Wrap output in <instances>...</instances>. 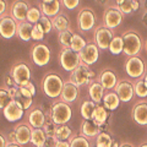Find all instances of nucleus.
Wrapping results in <instances>:
<instances>
[{
    "instance_id": "nucleus-1",
    "label": "nucleus",
    "mask_w": 147,
    "mask_h": 147,
    "mask_svg": "<svg viewBox=\"0 0 147 147\" xmlns=\"http://www.w3.org/2000/svg\"><path fill=\"white\" fill-rule=\"evenodd\" d=\"M64 80L63 77L55 71H48L43 76L42 82H40V90L47 97L52 99H58L60 97L63 91Z\"/></svg>"
},
{
    "instance_id": "nucleus-2",
    "label": "nucleus",
    "mask_w": 147,
    "mask_h": 147,
    "mask_svg": "<svg viewBox=\"0 0 147 147\" xmlns=\"http://www.w3.org/2000/svg\"><path fill=\"white\" fill-rule=\"evenodd\" d=\"M72 118V108L71 105L64 102L61 99H55L50 105L49 109V119L57 124V125H63L67 124Z\"/></svg>"
},
{
    "instance_id": "nucleus-3",
    "label": "nucleus",
    "mask_w": 147,
    "mask_h": 147,
    "mask_svg": "<svg viewBox=\"0 0 147 147\" xmlns=\"http://www.w3.org/2000/svg\"><path fill=\"white\" fill-rule=\"evenodd\" d=\"M124 40V50L123 53L126 57H132V55H139L142 49H144V42H142L141 36L139 32L135 30H127L123 33Z\"/></svg>"
},
{
    "instance_id": "nucleus-4",
    "label": "nucleus",
    "mask_w": 147,
    "mask_h": 147,
    "mask_svg": "<svg viewBox=\"0 0 147 147\" xmlns=\"http://www.w3.org/2000/svg\"><path fill=\"white\" fill-rule=\"evenodd\" d=\"M9 74L12 76V79L17 86H26L31 81L32 70L27 61L17 60L11 65Z\"/></svg>"
},
{
    "instance_id": "nucleus-5",
    "label": "nucleus",
    "mask_w": 147,
    "mask_h": 147,
    "mask_svg": "<svg viewBox=\"0 0 147 147\" xmlns=\"http://www.w3.org/2000/svg\"><path fill=\"white\" fill-rule=\"evenodd\" d=\"M69 80L80 88V87H85L87 85H90L94 80V72L90 69V65L81 63L75 70L70 72Z\"/></svg>"
},
{
    "instance_id": "nucleus-6",
    "label": "nucleus",
    "mask_w": 147,
    "mask_h": 147,
    "mask_svg": "<svg viewBox=\"0 0 147 147\" xmlns=\"http://www.w3.org/2000/svg\"><path fill=\"white\" fill-rule=\"evenodd\" d=\"M30 58L31 61L37 66H45L50 63L52 59V52L50 48L45 43L38 42L32 45L30 50Z\"/></svg>"
},
{
    "instance_id": "nucleus-7",
    "label": "nucleus",
    "mask_w": 147,
    "mask_h": 147,
    "mask_svg": "<svg viewBox=\"0 0 147 147\" xmlns=\"http://www.w3.org/2000/svg\"><path fill=\"white\" fill-rule=\"evenodd\" d=\"M48 112H44L42 105H32V107L30 109H27L26 113H25L26 123L33 129L34 127H43L45 121L49 119Z\"/></svg>"
},
{
    "instance_id": "nucleus-8",
    "label": "nucleus",
    "mask_w": 147,
    "mask_h": 147,
    "mask_svg": "<svg viewBox=\"0 0 147 147\" xmlns=\"http://www.w3.org/2000/svg\"><path fill=\"white\" fill-rule=\"evenodd\" d=\"M59 64L66 72H71L81 64L80 55L71 48H61L59 52Z\"/></svg>"
},
{
    "instance_id": "nucleus-9",
    "label": "nucleus",
    "mask_w": 147,
    "mask_h": 147,
    "mask_svg": "<svg viewBox=\"0 0 147 147\" xmlns=\"http://www.w3.org/2000/svg\"><path fill=\"white\" fill-rule=\"evenodd\" d=\"M77 28L81 32H90L96 27V13L91 7H82L77 13Z\"/></svg>"
},
{
    "instance_id": "nucleus-10",
    "label": "nucleus",
    "mask_w": 147,
    "mask_h": 147,
    "mask_svg": "<svg viewBox=\"0 0 147 147\" xmlns=\"http://www.w3.org/2000/svg\"><path fill=\"white\" fill-rule=\"evenodd\" d=\"M125 72L130 79H141L145 75V63L139 55L129 57L125 61Z\"/></svg>"
},
{
    "instance_id": "nucleus-11",
    "label": "nucleus",
    "mask_w": 147,
    "mask_h": 147,
    "mask_svg": "<svg viewBox=\"0 0 147 147\" xmlns=\"http://www.w3.org/2000/svg\"><path fill=\"white\" fill-rule=\"evenodd\" d=\"M123 18H124V13L115 5L107 6L103 13V25L110 30H115L120 26Z\"/></svg>"
},
{
    "instance_id": "nucleus-12",
    "label": "nucleus",
    "mask_w": 147,
    "mask_h": 147,
    "mask_svg": "<svg viewBox=\"0 0 147 147\" xmlns=\"http://www.w3.org/2000/svg\"><path fill=\"white\" fill-rule=\"evenodd\" d=\"M113 37H114L113 30L105 27L104 25H100V26L94 28L93 42L98 45L99 49L107 50V49H109V44H110V42H112Z\"/></svg>"
},
{
    "instance_id": "nucleus-13",
    "label": "nucleus",
    "mask_w": 147,
    "mask_h": 147,
    "mask_svg": "<svg viewBox=\"0 0 147 147\" xmlns=\"http://www.w3.org/2000/svg\"><path fill=\"white\" fill-rule=\"evenodd\" d=\"M17 32V21L10 13L0 16V37L4 39H11L16 36Z\"/></svg>"
},
{
    "instance_id": "nucleus-14",
    "label": "nucleus",
    "mask_w": 147,
    "mask_h": 147,
    "mask_svg": "<svg viewBox=\"0 0 147 147\" xmlns=\"http://www.w3.org/2000/svg\"><path fill=\"white\" fill-rule=\"evenodd\" d=\"M31 7L30 0H12L9 7V13L15 18L17 22L26 21L27 12H28Z\"/></svg>"
},
{
    "instance_id": "nucleus-15",
    "label": "nucleus",
    "mask_w": 147,
    "mask_h": 147,
    "mask_svg": "<svg viewBox=\"0 0 147 147\" xmlns=\"http://www.w3.org/2000/svg\"><path fill=\"white\" fill-rule=\"evenodd\" d=\"M26 110L22 108V105L15 99H11L5 108L3 109V115L9 123H17L20 121L25 115Z\"/></svg>"
},
{
    "instance_id": "nucleus-16",
    "label": "nucleus",
    "mask_w": 147,
    "mask_h": 147,
    "mask_svg": "<svg viewBox=\"0 0 147 147\" xmlns=\"http://www.w3.org/2000/svg\"><path fill=\"white\" fill-rule=\"evenodd\" d=\"M79 55L81 63H85L87 65H93L99 58V48L94 42H87L86 47L79 53Z\"/></svg>"
},
{
    "instance_id": "nucleus-17",
    "label": "nucleus",
    "mask_w": 147,
    "mask_h": 147,
    "mask_svg": "<svg viewBox=\"0 0 147 147\" xmlns=\"http://www.w3.org/2000/svg\"><path fill=\"white\" fill-rule=\"evenodd\" d=\"M114 91L117 92V94L119 96V98H120V100L123 103H129L130 100H132L134 94H135L134 84H131V82L127 81V80L118 81Z\"/></svg>"
},
{
    "instance_id": "nucleus-18",
    "label": "nucleus",
    "mask_w": 147,
    "mask_h": 147,
    "mask_svg": "<svg viewBox=\"0 0 147 147\" xmlns=\"http://www.w3.org/2000/svg\"><path fill=\"white\" fill-rule=\"evenodd\" d=\"M79 93H80L79 87H77L75 84H72L70 80H67V81H64L63 91L60 93L59 99H61V100H64V102L71 104L79 98Z\"/></svg>"
},
{
    "instance_id": "nucleus-19",
    "label": "nucleus",
    "mask_w": 147,
    "mask_h": 147,
    "mask_svg": "<svg viewBox=\"0 0 147 147\" xmlns=\"http://www.w3.org/2000/svg\"><path fill=\"white\" fill-rule=\"evenodd\" d=\"M13 131H15V136H16V142L21 146L27 145L28 142H31V132H32V127L25 123H17L15 127H13Z\"/></svg>"
},
{
    "instance_id": "nucleus-20",
    "label": "nucleus",
    "mask_w": 147,
    "mask_h": 147,
    "mask_svg": "<svg viewBox=\"0 0 147 147\" xmlns=\"http://www.w3.org/2000/svg\"><path fill=\"white\" fill-rule=\"evenodd\" d=\"M33 97L34 96L32 94L25 86H18V90L15 93V96L12 97V99L17 100V102L22 105V108L27 110L33 105Z\"/></svg>"
},
{
    "instance_id": "nucleus-21",
    "label": "nucleus",
    "mask_w": 147,
    "mask_h": 147,
    "mask_svg": "<svg viewBox=\"0 0 147 147\" xmlns=\"http://www.w3.org/2000/svg\"><path fill=\"white\" fill-rule=\"evenodd\" d=\"M98 81L102 84V86L105 90L112 91L115 88V86L118 84V77L115 75V72L113 70H109V69H105L102 72L99 74L98 76Z\"/></svg>"
},
{
    "instance_id": "nucleus-22",
    "label": "nucleus",
    "mask_w": 147,
    "mask_h": 147,
    "mask_svg": "<svg viewBox=\"0 0 147 147\" xmlns=\"http://www.w3.org/2000/svg\"><path fill=\"white\" fill-rule=\"evenodd\" d=\"M80 134L86 136L87 139H96L97 135L99 134V126L94 120H86L84 119V121L80 125Z\"/></svg>"
},
{
    "instance_id": "nucleus-23",
    "label": "nucleus",
    "mask_w": 147,
    "mask_h": 147,
    "mask_svg": "<svg viewBox=\"0 0 147 147\" xmlns=\"http://www.w3.org/2000/svg\"><path fill=\"white\" fill-rule=\"evenodd\" d=\"M38 6L40 9L43 15L48 16V17H54L55 15H58L59 12L61 11V4L60 0H53V1L45 3V1H40L38 4Z\"/></svg>"
},
{
    "instance_id": "nucleus-24",
    "label": "nucleus",
    "mask_w": 147,
    "mask_h": 147,
    "mask_svg": "<svg viewBox=\"0 0 147 147\" xmlns=\"http://www.w3.org/2000/svg\"><path fill=\"white\" fill-rule=\"evenodd\" d=\"M105 93V88L102 86V84L97 80V81H92L90 86H88V96H90V99H92L94 103H102V99H103V96Z\"/></svg>"
},
{
    "instance_id": "nucleus-25",
    "label": "nucleus",
    "mask_w": 147,
    "mask_h": 147,
    "mask_svg": "<svg viewBox=\"0 0 147 147\" xmlns=\"http://www.w3.org/2000/svg\"><path fill=\"white\" fill-rule=\"evenodd\" d=\"M132 119L139 125H147V103H136L132 108Z\"/></svg>"
},
{
    "instance_id": "nucleus-26",
    "label": "nucleus",
    "mask_w": 147,
    "mask_h": 147,
    "mask_svg": "<svg viewBox=\"0 0 147 147\" xmlns=\"http://www.w3.org/2000/svg\"><path fill=\"white\" fill-rule=\"evenodd\" d=\"M32 28H33V24H31L27 20L17 22L16 37L24 42H30L32 39Z\"/></svg>"
},
{
    "instance_id": "nucleus-27",
    "label": "nucleus",
    "mask_w": 147,
    "mask_h": 147,
    "mask_svg": "<svg viewBox=\"0 0 147 147\" xmlns=\"http://www.w3.org/2000/svg\"><path fill=\"white\" fill-rule=\"evenodd\" d=\"M52 24H53V28L57 32H61L71 28L70 26V20L67 17V13L60 11L58 15H55L54 17H52Z\"/></svg>"
},
{
    "instance_id": "nucleus-28",
    "label": "nucleus",
    "mask_w": 147,
    "mask_h": 147,
    "mask_svg": "<svg viewBox=\"0 0 147 147\" xmlns=\"http://www.w3.org/2000/svg\"><path fill=\"white\" fill-rule=\"evenodd\" d=\"M102 102H103V105L108 110H115L119 107V104H120L121 100L119 98V96L117 94L115 91H109L107 93H104Z\"/></svg>"
},
{
    "instance_id": "nucleus-29",
    "label": "nucleus",
    "mask_w": 147,
    "mask_h": 147,
    "mask_svg": "<svg viewBox=\"0 0 147 147\" xmlns=\"http://www.w3.org/2000/svg\"><path fill=\"white\" fill-rule=\"evenodd\" d=\"M97 103H94L92 99H86L82 102L81 107H80V114L81 117L86 119V120H93V114Z\"/></svg>"
},
{
    "instance_id": "nucleus-30",
    "label": "nucleus",
    "mask_w": 147,
    "mask_h": 147,
    "mask_svg": "<svg viewBox=\"0 0 147 147\" xmlns=\"http://www.w3.org/2000/svg\"><path fill=\"white\" fill-rule=\"evenodd\" d=\"M45 140H47V135H45L43 127H32L31 144L33 145V147H43Z\"/></svg>"
},
{
    "instance_id": "nucleus-31",
    "label": "nucleus",
    "mask_w": 147,
    "mask_h": 147,
    "mask_svg": "<svg viewBox=\"0 0 147 147\" xmlns=\"http://www.w3.org/2000/svg\"><path fill=\"white\" fill-rule=\"evenodd\" d=\"M108 117H109V113H108V109L104 107L102 104H97L94 110V114H93V120L98 124V125H102V124L107 123L108 120Z\"/></svg>"
},
{
    "instance_id": "nucleus-32",
    "label": "nucleus",
    "mask_w": 147,
    "mask_h": 147,
    "mask_svg": "<svg viewBox=\"0 0 147 147\" xmlns=\"http://www.w3.org/2000/svg\"><path fill=\"white\" fill-rule=\"evenodd\" d=\"M69 142H70V147H92L90 139L76 132H74L72 136L69 139Z\"/></svg>"
},
{
    "instance_id": "nucleus-33",
    "label": "nucleus",
    "mask_w": 147,
    "mask_h": 147,
    "mask_svg": "<svg viewBox=\"0 0 147 147\" xmlns=\"http://www.w3.org/2000/svg\"><path fill=\"white\" fill-rule=\"evenodd\" d=\"M74 33H75V32L72 31V28L58 32V40H59V44L61 45V48H70Z\"/></svg>"
},
{
    "instance_id": "nucleus-34",
    "label": "nucleus",
    "mask_w": 147,
    "mask_h": 147,
    "mask_svg": "<svg viewBox=\"0 0 147 147\" xmlns=\"http://www.w3.org/2000/svg\"><path fill=\"white\" fill-rule=\"evenodd\" d=\"M74 131L72 129L67 125V124H63V125H57L55 129V137L58 140H69L72 136Z\"/></svg>"
},
{
    "instance_id": "nucleus-35",
    "label": "nucleus",
    "mask_w": 147,
    "mask_h": 147,
    "mask_svg": "<svg viewBox=\"0 0 147 147\" xmlns=\"http://www.w3.org/2000/svg\"><path fill=\"white\" fill-rule=\"evenodd\" d=\"M124 50V40L121 36H114L112 42L109 44V52L113 55H119L121 54Z\"/></svg>"
},
{
    "instance_id": "nucleus-36",
    "label": "nucleus",
    "mask_w": 147,
    "mask_h": 147,
    "mask_svg": "<svg viewBox=\"0 0 147 147\" xmlns=\"http://www.w3.org/2000/svg\"><path fill=\"white\" fill-rule=\"evenodd\" d=\"M87 44V40L84 38L82 36L77 34V33H74L72 36V39H71V44H70V48L76 53H80L82 49L86 47Z\"/></svg>"
},
{
    "instance_id": "nucleus-37",
    "label": "nucleus",
    "mask_w": 147,
    "mask_h": 147,
    "mask_svg": "<svg viewBox=\"0 0 147 147\" xmlns=\"http://www.w3.org/2000/svg\"><path fill=\"white\" fill-rule=\"evenodd\" d=\"M113 139L108 132H99L96 137V147H112Z\"/></svg>"
},
{
    "instance_id": "nucleus-38",
    "label": "nucleus",
    "mask_w": 147,
    "mask_h": 147,
    "mask_svg": "<svg viewBox=\"0 0 147 147\" xmlns=\"http://www.w3.org/2000/svg\"><path fill=\"white\" fill-rule=\"evenodd\" d=\"M42 11H40L39 6H31L28 12H27V18L26 20L31 22V24H37V22H39L40 17H42Z\"/></svg>"
},
{
    "instance_id": "nucleus-39",
    "label": "nucleus",
    "mask_w": 147,
    "mask_h": 147,
    "mask_svg": "<svg viewBox=\"0 0 147 147\" xmlns=\"http://www.w3.org/2000/svg\"><path fill=\"white\" fill-rule=\"evenodd\" d=\"M134 88H135V94L139 98H146L147 97V85L145 84L144 79H139L136 84H134Z\"/></svg>"
},
{
    "instance_id": "nucleus-40",
    "label": "nucleus",
    "mask_w": 147,
    "mask_h": 147,
    "mask_svg": "<svg viewBox=\"0 0 147 147\" xmlns=\"http://www.w3.org/2000/svg\"><path fill=\"white\" fill-rule=\"evenodd\" d=\"M11 96H10V92H9V88L6 86H3L0 87V110H3L6 105L10 103L11 100Z\"/></svg>"
},
{
    "instance_id": "nucleus-41",
    "label": "nucleus",
    "mask_w": 147,
    "mask_h": 147,
    "mask_svg": "<svg viewBox=\"0 0 147 147\" xmlns=\"http://www.w3.org/2000/svg\"><path fill=\"white\" fill-rule=\"evenodd\" d=\"M45 32L43 30L40 22H37V24L33 25V28H32V39L36 40V42H42L44 38Z\"/></svg>"
},
{
    "instance_id": "nucleus-42",
    "label": "nucleus",
    "mask_w": 147,
    "mask_h": 147,
    "mask_svg": "<svg viewBox=\"0 0 147 147\" xmlns=\"http://www.w3.org/2000/svg\"><path fill=\"white\" fill-rule=\"evenodd\" d=\"M115 6L124 15H129V13L134 12L131 6V0H115Z\"/></svg>"
},
{
    "instance_id": "nucleus-43",
    "label": "nucleus",
    "mask_w": 147,
    "mask_h": 147,
    "mask_svg": "<svg viewBox=\"0 0 147 147\" xmlns=\"http://www.w3.org/2000/svg\"><path fill=\"white\" fill-rule=\"evenodd\" d=\"M39 22H40V25H42V27H43L45 34H49L50 32L53 31V24H52V18L50 17L45 16V15H42Z\"/></svg>"
},
{
    "instance_id": "nucleus-44",
    "label": "nucleus",
    "mask_w": 147,
    "mask_h": 147,
    "mask_svg": "<svg viewBox=\"0 0 147 147\" xmlns=\"http://www.w3.org/2000/svg\"><path fill=\"white\" fill-rule=\"evenodd\" d=\"M55 129H57V124H55L52 119H48L43 125V130L47 136H55Z\"/></svg>"
},
{
    "instance_id": "nucleus-45",
    "label": "nucleus",
    "mask_w": 147,
    "mask_h": 147,
    "mask_svg": "<svg viewBox=\"0 0 147 147\" xmlns=\"http://www.w3.org/2000/svg\"><path fill=\"white\" fill-rule=\"evenodd\" d=\"M81 0H60V4L66 10H75L79 7Z\"/></svg>"
},
{
    "instance_id": "nucleus-46",
    "label": "nucleus",
    "mask_w": 147,
    "mask_h": 147,
    "mask_svg": "<svg viewBox=\"0 0 147 147\" xmlns=\"http://www.w3.org/2000/svg\"><path fill=\"white\" fill-rule=\"evenodd\" d=\"M9 7H10V4L7 3V0H0V16L7 13Z\"/></svg>"
},
{
    "instance_id": "nucleus-47",
    "label": "nucleus",
    "mask_w": 147,
    "mask_h": 147,
    "mask_svg": "<svg viewBox=\"0 0 147 147\" xmlns=\"http://www.w3.org/2000/svg\"><path fill=\"white\" fill-rule=\"evenodd\" d=\"M4 86H6L7 88H10V87H13V86H16L15 81H13L12 76L10 75V74H6V75L4 76Z\"/></svg>"
},
{
    "instance_id": "nucleus-48",
    "label": "nucleus",
    "mask_w": 147,
    "mask_h": 147,
    "mask_svg": "<svg viewBox=\"0 0 147 147\" xmlns=\"http://www.w3.org/2000/svg\"><path fill=\"white\" fill-rule=\"evenodd\" d=\"M57 140H58V139H57L55 136H47V140H45L43 147H55Z\"/></svg>"
},
{
    "instance_id": "nucleus-49",
    "label": "nucleus",
    "mask_w": 147,
    "mask_h": 147,
    "mask_svg": "<svg viewBox=\"0 0 147 147\" xmlns=\"http://www.w3.org/2000/svg\"><path fill=\"white\" fill-rule=\"evenodd\" d=\"M55 147H70V142L69 140H57Z\"/></svg>"
},
{
    "instance_id": "nucleus-50",
    "label": "nucleus",
    "mask_w": 147,
    "mask_h": 147,
    "mask_svg": "<svg viewBox=\"0 0 147 147\" xmlns=\"http://www.w3.org/2000/svg\"><path fill=\"white\" fill-rule=\"evenodd\" d=\"M25 87H26V88L28 90V91H30V92H31V93L33 94V96H36V87H34V84H33V82H32V81H30L28 84H27Z\"/></svg>"
},
{
    "instance_id": "nucleus-51",
    "label": "nucleus",
    "mask_w": 147,
    "mask_h": 147,
    "mask_svg": "<svg viewBox=\"0 0 147 147\" xmlns=\"http://www.w3.org/2000/svg\"><path fill=\"white\" fill-rule=\"evenodd\" d=\"M6 137H7V141L9 142H12V144H17L16 142V136H15V131H11V132H9V134L6 135Z\"/></svg>"
},
{
    "instance_id": "nucleus-52",
    "label": "nucleus",
    "mask_w": 147,
    "mask_h": 147,
    "mask_svg": "<svg viewBox=\"0 0 147 147\" xmlns=\"http://www.w3.org/2000/svg\"><path fill=\"white\" fill-rule=\"evenodd\" d=\"M7 142L9 141H7L6 135H4L3 132H0V147H5Z\"/></svg>"
},
{
    "instance_id": "nucleus-53",
    "label": "nucleus",
    "mask_w": 147,
    "mask_h": 147,
    "mask_svg": "<svg viewBox=\"0 0 147 147\" xmlns=\"http://www.w3.org/2000/svg\"><path fill=\"white\" fill-rule=\"evenodd\" d=\"M110 1L112 0H94V3H97L98 5H100V6H109V4H110Z\"/></svg>"
},
{
    "instance_id": "nucleus-54",
    "label": "nucleus",
    "mask_w": 147,
    "mask_h": 147,
    "mask_svg": "<svg viewBox=\"0 0 147 147\" xmlns=\"http://www.w3.org/2000/svg\"><path fill=\"white\" fill-rule=\"evenodd\" d=\"M131 6H132V11H137L141 5H140L139 0H131Z\"/></svg>"
},
{
    "instance_id": "nucleus-55",
    "label": "nucleus",
    "mask_w": 147,
    "mask_h": 147,
    "mask_svg": "<svg viewBox=\"0 0 147 147\" xmlns=\"http://www.w3.org/2000/svg\"><path fill=\"white\" fill-rule=\"evenodd\" d=\"M141 20H142V24L145 25V27L147 28V11H144V13H142V17H141Z\"/></svg>"
},
{
    "instance_id": "nucleus-56",
    "label": "nucleus",
    "mask_w": 147,
    "mask_h": 147,
    "mask_svg": "<svg viewBox=\"0 0 147 147\" xmlns=\"http://www.w3.org/2000/svg\"><path fill=\"white\" fill-rule=\"evenodd\" d=\"M140 5L142 6V9H144V11H147V0H142Z\"/></svg>"
},
{
    "instance_id": "nucleus-57",
    "label": "nucleus",
    "mask_w": 147,
    "mask_h": 147,
    "mask_svg": "<svg viewBox=\"0 0 147 147\" xmlns=\"http://www.w3.org/2000/svg\"><path fill=\"white\" fill-rule=\"evenodd\" d=\"M5 147H22V146H21V145H18V144H12V142H7Z\"/></svg>"
},
{
    "instance_id": "nucleus-58",
    "label": "nucleus",
    "mask_w": 147,
    "mask_h": 147,
    "mask_svg": "<svg viewBox=\"0 0 147 147\" xmlns=\"http://www.w3.org/2000/svg\"><path fill=\"white\" fill-rule=\"evenodd\" d=\"M119 147H134V145L129 144V142H123V144H120V146Z\"/></svg>"
},
{
    "instance_id": "nucleus-59",
    "label": "nucleus",
    "mask_w": 147,
    "mask_h": 147,
    "mask_svg": "<svg viewBox=\"0 0 147 147\" xmlns=\"http://www.w3.org/2000/svg\"><path fill=\"white\" fill-rule=\"evenodd\" d=\"M119 146H120V145H119L117 141H114V140H113V145H112V147H119Z\"/></svg>"
},
{
    "instance_id": "nucleus-60",
    "label": "nucleus",
    "mask_w": 147,
    "mask_h": 147,
    "mask_svg": "<svg viewBox=\"0 0 147 147\" xmlns=\"http://www.w3.org/2000/svg\"><path fill=\"white\" fill-rule=\"evenodd\" d=\"M142 79H144V81H145V84L147 85V74H145L144 76H142Z\"/></svg>"
},
{
    "instance_id": "nucleus-61",
    "label": "nucleus",
    "mask_w": 147,
    "mask_h": 147,
    "mask_svg": "<svg viewBox=\"0 0 147 147\" xmlns=\"http://www.w3.org/2000/svg\"><path fill=\"white\" fill-rule=\"evenodd\" d=\"M144 49L146 50V53H147V40L145 42V44H144Z\"/></svg>"
},
{
    "instance_id": "nucleus-62",
    "label": "nucleus",
    "mask_w": 147,
    "mask_h": 147,
    "mask_svg": "<svg viewBox=\"0 0 147 147\" xmlns=\"http://www.w3.org/2000/svg\"><path fill=\"white\" fill-rule=\"evenodd\" d=\"M42 1H45V3H49V1H53V0H42Z\"/></svg>"
},
{
    "instance_id": "nucleus-63",
    "label": "nucleus",
    "mask_w": 147,
    "mask_h": 147,
    "mask_svg": "<svg viewBox=\"0 0 147 147\" xmlns=\"http://www.w3.org/2000/svg\"><path fill=\"white\" fill-rule=\"evenodd\" d=\"M140 147H147V144H144V145H141Z\"/></svg>"
}]
</instances>
